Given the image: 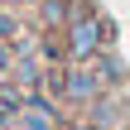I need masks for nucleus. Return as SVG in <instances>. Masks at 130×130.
Here are the masks:
<instances>
[{
    "label": "nucleus",
    "mask_w": 130,
    "mask_h": 130,
    "mask_svg": "<svg viewBox=\"0 0 130 130\" xmlns=\"http://www.w3.org/2000/svg\"><path fill=\"white\" fill-rule=\"evenodd\" d=\"M72 43H77V53H87V48H92V24H87V29H77V39H72Z\"/></svg>",
    "instance_id": "f257e3e1"
}]
</instances>
